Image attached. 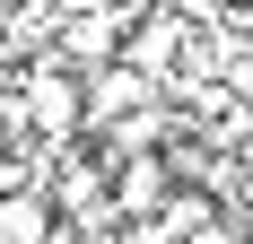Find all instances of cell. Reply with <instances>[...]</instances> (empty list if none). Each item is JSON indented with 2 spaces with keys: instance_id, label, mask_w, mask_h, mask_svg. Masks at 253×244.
Listing matches in <instances>:
<instances>
[{
  "instance_id": "obj_5",
  "label": "cell",
  "mask_w": 253,
  "mask_h": 244,
  "mask_svg": "<svg viewBox=\"0 0 253 244\" xmlns=\"http://www.w3.org/2000/svg\"><path fill=\"white\" fill-rule=\"evenodd\" d=\"M52 227H61V218H52L44 183H35V192H9V201H0V244H44Z\"/></svg>"
},
{
  "instance_id": "obj_2",
  "label": "cell",
  "mask_w": 253,
  "mask_h": 244,
  "mask_svg": "<svg viewBox=\"0 0 253 244\" xmlns=\"http://www.w3.org/2000/svg\"><path fill=\"white\" fill-rule=\"evenodd\" d=\"M166 157H114V183H105V218L114 227H140V218H157L166 209Z\"/></svg>"
},
{
  "instance_id": "obj_4",
  "label": "cell",
  "mask_w": 253,
  "mask_h": 244,
  "mask_svg": "<svg viewBox=\"0 0 253 244\" xmlns=\"http://www.w3.org/2000/svg\"><path fill=\"white\" fill-rule=\"evenodd\" d=\"M218 218H227V209H218V201H210V192H183V183H175V192H166V209H157V244H192V236H201V227H218Z\"/></svg>"
},
{
  "instance_id": "obj_1",
  "label": "cell",
  "mask_w": 253,
  "mask_h": 244,
  "mask_svg": "<svg viewBox=\"0 0 253 244\" xmlns=\"http://www.w3.org/2000/svg\"><path fill=\"white\" fill-rule=\"evenodd\" d=\"M192 35H201V26L183 18V9H140V18H131V35H123V52H114V61H131V70L149 79V87H166V79L183 70V52H192Z\"/></svg>"
},
{
  "instance_id": "obj_3",
  "label": "cell",
  "mask_w": 253,
  "mask_h": 244,
  "mask_svg": "<svg viewBox=\"0 0 253 244\" xmlns=\"http://www.w3.org/2000/svg\"><path fill=\"white\" fill-rule=\"evenodd\" d=\"M149 96H157V87L131 70V61H105V70H87V79H79V131H105L114 114H140Z\"/></svg>"
}]
</instances>
